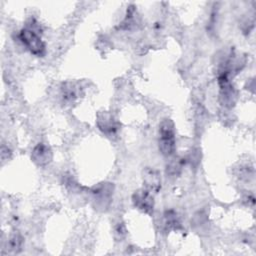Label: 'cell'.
Wrapping results in <instances>:
<instances>
[{"label":"cell","mask_w":256,"mask_h":256,"mask_svg":"<svg viewBox=\"0 0 256 256\" xmlns=\"http://www.w3.org/2000/svg\"><path fill=\"white\" fill-rule=\"evenodd\" d=\"M165 219H166V224L168 227L173 228V229H177L180 226V222L176 216V214L173 211H169L166 213L165 215Z\"/></svg>","instance_id":"10"},{"label":"cell","mask_w":256,"mask_h":256,"mask_svg":"<svg viewBox=\"0 0 256 256\" xmlns=\"http://www.w3.org/2000/svg\"><path fill=\"white\" fill-rule=\"evenodd\" d=\"M35 25L34 22H31V24L23 28L19 33V39L32 54L43 56L45 53V44L36 30Z\"/></svg>","instance_id":"1"},{"label":"cell","mask_w":256,"mask_h":256,"mask_svg":"<svg viewBox=\"0 0 256 256\" xmlns=\"http://www.w3.org/2000/svg\"><path fill=\"white\" fill-rule=\"evenodd\" d=\"M97 125L102 132L109 135L114 134L119 128L117 121L109 113H102L101 115H99Z\"/></svg>","instance_id":"7"},{"label":"cell","mask_w":256,"mask_h":256,"mask_svg":"<svg viewBox=\"0 0 256 256\" xmlns=\"http://www.w3.org/2000/svg\"><path fill=\"white\" fill-rule=\"evenodd\" d=\"M126 234V229H125V226L122 224V223H119L116 228H115V235L118 237V238H123Z\"/></svg>","instance_id":"13"},{"label":"cell","mask_w":256,"mask_h":256,"mask_svg":"<svg viewBox=\"0 0 256 256\" xmlns=\"http://www.w3.org/2000/svg\"><path fill=\"white\" fill-rule=\"evenodd\" d=\"M31 158L36 165L45 166L52 160L51 149L47 145L39 143L34 147L31 154Z\"/></svg>","instance_id":"6"},{"label":"cell","mask_w":256,"mask_h":256,"mask_svg":"<svg viewBox=\"0 0 256 256\" xmlns=\"http://www.w3.org/2000/svg\"><path fill=\"white\" fill-rule=\"evenodd\" d=\"M175 126L172 120L164 119L159 126V150L164 156L175 152Z\"/></svg>","instance_id":"2"},{"label":"cell","mask_w":256,"mask_h":256,"mask_svg":"<svg viewBox=\"0 0 256 256\" xmlns=\"http://www.w3.org/2000/svg\"><path fill=\"white\" fill-rule=\"evenodd\" d=\"M175 161H172L168 166H167V174L169 175H177L179 174L180 170H181V167H182V162H181V159H174Z\"/></svg>","instance_id":"11"},{"label":"cell","mask_w":256,"mask_h":256,"mask_svg":"<svg viewBox=\"0 0 256 256\" xmlns=\"http://www.w3.org/2000/svg\"><path fill=\"white\" fill-rule=\"evenodd\" d=\"M94 194L95 200L102 206H105V202L109 201L112 194V186L110 184H101L97 187H94L92 191Z\"/></svg>","instance_id":"8"},{"label":"cell","mask_w":256,"mask_h":256,"mask_svg":"<svg viewBox=\"0 0 256 256\" xmlns=\"http://www.w3.org/2000/svg\"><path fill=\"white\" fill-rule=\"evenodd\" d=\"M63 90V96L65 97V99L67 100H73L76 97H78V93H77V89L75 87L74 84L72 83H66L64 85V87L62 88Z\"/></svg>","instance_id":"9"},{"label":"cell","mask_w":256,"mask_h":256,"mask_svg":"<svg viewBox=\"0 0 256 256\" xmlns=\"http://www.w3.org/2000/svg\"><path fill=\"white\" fill-rule=\"evenodd\" d=\"M143 183L145 189L151 193H157L161 188V177L157 170L146 168L143 171Z\"/></svg>","instance_id":"5"},{"label":"cell","mask_w":256,"mask_h":256,"mask_svg":"<svg viewBox=\"0 0 256 256\" xmlns=\"http://www.w3.org/2000/svg\"><path fill=\"white\" fill-rule=\"evenodd\" d=\"M132 201L134 206L144 213H151L153 212L154 208V199L152 193L148 190L139 189L135 191L132 196Z\"/></svg>","instance_id":"4"},{"label":"cell","mask_w":256,"mask_h":256,"mask_svg":"<svg viewBox=\"0 0 256 256\" xmlns=\"http://www.w3.org/2000/svg\"><path fill=\"white\" fill-rule=\"evenodd\" d=\"M9 245H10V249L13 250V251H18L20 250V247L22 245V238L19 234H13L11 237H10V240H9Z\"/></svg>","instance_id":"12"},{"label":"cell","mask_w":256,"mask_h":256,"mask_svg":"<svg viewBox=\"0 0 256 256\" xmlns=\"http://www.w3.org/2000/svg\"><path fill=\"white\" fill-rule=\"evenodd\" d=\"M218 83L220 86L221 99L223 105L227 107H231L234 105L236 100V92L233 86L230 84L228 79V73L222 72L218 77Z\"/></svg>","instance_id":"3"}]
</instances>
